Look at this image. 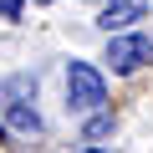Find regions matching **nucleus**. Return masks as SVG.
I'll return each mask as SVG.
<instances>
[{
    "label": "nucleus",
    "instance_id": "f257e3e1",
    "mask_svg": "<svg viewBox=\"0 0 153 153\" xmlns=\"http://www.w3.org/2000/svg\"><path fill=\"white\" fill-rule=\"evenodd\" d=\"M66 102H71L76 112H97V107L107 102V87H102L97 66H87V61H71V66H66Z\"/></svg>",
    "mask_w": 153,
    "mask_h": 153
},
{
    "label": "nucleus",
    "instance_id": "f03ea898",
    "mask_svg": "<svg viewBox=\"0 0 153 153\" xmlns=\"http://www.w3.org/2000/svg\"><path fill=\"white\" fill-rule=\"evenodd\" d=\"M107 61H112V71H138V66L153 61V41L148 36H112L107 41Z\"/></svg>",
    "mask_w": 153,
    "mask_h": 153
},
{
    "label": "nucleus",
    "instance_id": "7ed1b4c3",
    "mask_svg": "<svg viewBox=\"0 0 153 153\" xmlns=\"http://www.w3.org/2000/svg\"><path fill=\"white\" fill-rule=\"evenodd\" d=\"M5 117H10V133H41V117H36V107L26 102V82H10V92H5Z\"/></svg>",
    "mask_w": 153,
    "mask_h": 153
},
{
    "label": "nucleus",
    "instance_id": "20e7f679",
    "mask_svg": "<svg viewBox=\"0 0 153 153\" xmlns=\"http://www.w3.org/2000/svg\"><path fill=\"white\" fill-rule=\"evenodd\" d=\"M133 21H143V5H138V0H112V5L97 16V26L112 36V31H123V26H133Z\"/></svg>",
    "mask_w": 153,
    "mask_h": 153
},
{
    "label": "nucleus",
    "instance_id": "39448f33",
    "mask_svg": "<svg viewBox=\"0 0 153 153\" xmlns=\"http://www.w3.org/2000/svg\"><path fill=\"white\" fill-rule=\"evenodd\" d=\"M107 128H112V117H102V112H97V117H92V123H87V133H92V138H102V133H107Z\"/></svg>",
    "mask_w": 153,
    "mask_h": 153
},
{
    "label": "nucleus",
    "instance_id": "423d86ee",
    "mask_svg": "<svg viewBox=\"0 0 153 153\" xmlns=\"http://www.w3.org/2000/svg\"><path fill=\"white\" fill-rule=\"evenodd\" d=\"M0 16H21V0H0Z\"/></svg>",
    "mask_w": 153,
    "mask_h": 153
},
{
    "label": "nucleus",
    "instance_id": "0eeeda50",
    "mask_svg": "<svg viewBox=\"0 0 153 153\" xmlns=\"http://www.w3.org/2000/svg\"><path fill=\"white\" fill-rule=\"evenodd\" d=\"M87 153H102V148H87Z\"/></svg>",
    "mask_w": 153,
    "mask_h": 153
}]
</instances>
